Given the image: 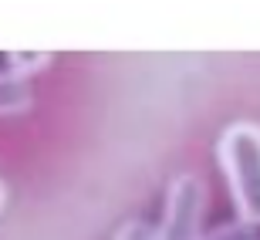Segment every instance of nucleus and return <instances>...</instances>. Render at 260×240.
Returning a JSON list of instances; mask_svg holds the SVG:
<instances>
[{
    "mask_svg": "<svg viewBox=\"0 0 260 240\" xmlns=\"http://www.w3.org/2000/svg\"><path fill=\"white\" fill-rule=\"evenodd\" d=\"M115 240H159V233H155V227L149 220H128L118 227Z\"/></svg>",
    "mask_w": 260,
    "mask_h": 240,
    "instance_id": "nucleus-6",
    "label": "nucleus"
},
{
    "mask_svg": "<svg viewBox=\"0 0 260 240\" xmlns=\"http://www.w3.org/2000/svg\"><path fill=\"white\" fill-rule=\"evenodd\" d=\"M48 61H51L48 51H10L7 54V68L17 71V75H24V78H27L30 71H41Z\"/></svg>",
    "mask_w": 260,
    "mask_h": 240,
    "instance_id": "nucleus-4",
    "label": "nucleus"
},
{
    "mask_svg": "<svg viewBox=\"0 0 260 240\" xmlns=\"http://www.w3.org/2000/svg\"><path fill=\"white\" fill-rule=\"evenodd\" d=\"M203 210H206L203 179L193 173L176 176L166 193L162 220L155 227L159 240H203Z\"/></svg>",
    "mask_w": 260,
    "mask_h": 240,
    "instance_id": "nucleus-2",
    "label": "nucleus"
},
{
    "mask_svg": "<svg viewBox=\"0 0 260 240\" xmlns=\"http://www.w3.org/2000/svg\"><path fill=\"white\" fill-rule=\"evenodd\" d=\"M216 159L230 186L237 220L260 227V125L233 122L216 139Z\"/></svg>",
    "mask_w": 260,
    "mask_h": 240,
    "instance_id": "nucleus-1",
    "label": "nucleus"
},
{
    "mask_svg": "<svg viewBox=\"0 0 260 240\" xmlns=\"http://www.w3.org/2000/svg\"><path fill=\"white\" fill-rule=\"evenodd\" d=\"M4 203H7V186H4V179H0V210H4Z\"/></svg>",
    "mask_w": 260,
    "mask_h": 240,
    "instance_id": "nucleus-7",
    "label": "nucleus"
},
{
    "mask_svg": "<svg viewBox=\"0 0 260 240\" xmlns=\"http://www.w3.org/2000/svg\"><path fill=\"white\" fill-rule=\"evenodd\" d=\"M30 108V85L27 78L4 68L0 71V115H17Z\"/></svg>",
    "mask_w": 260,
    "mask_h": 240,
    "instance_id": "nucleus-3",
    "label": "nucleus"
},
{
    "mask_svg": "<svg viewBox=\"0 0 260 240\" xmlns=\"http://www.w3.org/2000/svg\"><path fill=\"white\" fill-rule=\"evenodd\" d=\"M203 240H257V227H250V223H243V220H233L226 227L210 230Z\"/></svg>",
    "mask_w": 260,
    "mask_h": 240,
    "instance_id": "nucleus-5",
    "label": "nucleus"
}]
</instances>
